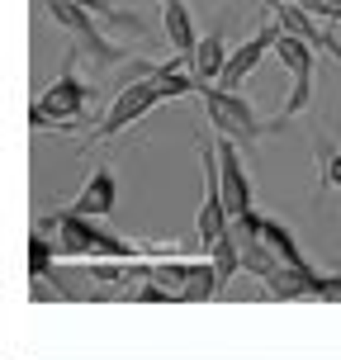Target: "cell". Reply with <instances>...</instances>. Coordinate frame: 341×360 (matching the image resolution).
<instances>
[{
	"mask_svg": "<svg viewBox=\"0 0 341 360\" xmlns=\"http://www.w3.org/2000/svg\"><path fill=\"white\" fill-rule=\"evenodd\" d=\"M38 233H53L57 237V256H86V261H138V256H176L180 247H138L128 237H114L100 228V218H81L72 209L62 214H43L38 218Z\"/></svg>",
	"mask_w": 341,
	"mask_h": 360,
	"instance_id": "cell-1",
	"label": "cell"
},
{
	"mask_svg": "<svg viewBox=\"0 0 341 360\" xmlns=\"http://www.w3.org/2000/svg\"><path fill=\"white\" fill-rule=\"evenodd\" d=\"M199 105H204V114H209V124H214L218 138H233L237 147H252V143H261V138H270V133H285L280 119H270V124H266V119L252 109V100L237 95V90L204 86V90H199Z\"/></svg>",
	"mask_w": 341,
	"mask_h": 360,
	"instance_id": "cell-2",
	"label": "cell"
},
{
	"mask_svg": "<svg viewBox=\"0 0 341 360\" xmlns=\"http://www.w3.org/2000/svg\"><path fill=\"white\" fill-rule=\"evenodd\" d=\"M90 100H95V95H90L86 81L76 72H62L53 86L29 105V128H38V133H76V128L86 124Z\"/></svg>",
	"mask_w": 341,
	"mask_h": 360,
	"instance_id": "cell-3",
	"label": "cell"
},
{
	"mask_svg": "<svg viewBox=\"0 0 341 360\" xmlns=\"http://www.w3.org/2000/svg\"><path fill=\"white\" fill-rule=\"evenodd\" d=\"M38 5L48 10V19H53L62 34H72L76 57H90L100 72H109V67H119V62H124V48H119V43H109V38L100 34V19L90 15L81 0H38Z\"/></svg>",
	"mask_w": 341,
	"mask_h": 360,
	"instance_id": "cell-4",
	"label": "cell"
},
{
	"mask_svg": "<svg viewBox=\"0 0 341 360\" xmlns=\"http://www.w3.org/2000/svg\"><path fill=\"white\" fill-rule=\"evenodd\" d=\"M199 162H204V204H199V218H195V237H199V252L209 256L218 242L233 237V214H228V199H223L218 147L214 143H199Z\"/></svg>",
	"mask_w": 341,
	"mask_h": 360,
	"instance_id": "cell-5",
	"label": "cell"
},
{
	"mask_svg": "<svg viewBox=\"0 0 341 360\" xmlns=\"http://www.w3.org/2000/svg\"><path fill=\"white\" fill-rule=\"evenodd\" d=\"M162 100H166V95L157 90V81H152V76H138V81H128V86L119 90L114 100H109L105 119L95 124V133H90V138H95V143H109V138H119L124 128H133L138 119H147V114L162 105Z\"/></svg>",
	"mask_w": 341,
	"mask_h": 360,
	"instance_id": "cell-6",
	"label": "cell"
},
{
	"mask_svg": "<svg viewBox=\"0 0 341 360\" xmlns=\"http://www.w3.org/2000/svg\"><path fill=\"white\" fill-rule=\"evenodd\" d=\"M275 57L285 62L289 72V100H285V114H280V124H289L294 114H304L308 105H313V72H318V48L308 43V38L299 34H280V43H275Z\"/></svg>",
	"mask_w": 341,
	"mask_h": 360,
	"instance_id": "cell-7",
	"label": "cell"
},
{
	"mask_svg": "<svg viewBox=\"0 0 341 360\" xmlns=\"http://www.w3.org/2000/svg\"><path fill=\"white\" fill-rule=\"evenodd\" d=\"M218 147V176H223V199H228V214L233 218H247L256 214V195H252V176L237 157V143L233 138H214Z\"/></svg>",
	"mask_w": 341,
	"mask_h": 360,
	"instance_id": "cell-8",
	"label": "cell"
},
{
	"mask_svg": "<svg viewBox=\"0 0 341 360\" xmlns=\"http://www.w3.org/2000/svg\"><path fill=\"white\" fill-rule=\"evenodd\" d=\"M266 10H270V19L285 29V34H299V38H308L318 53H327L332 62H341V38L332 34V24H323V19H313L304 10V5H280V0H266Z\"/></svg>",
	"mask_w": 341,
	"mask_h": 360,
	"instance_id": "cell-9",
	"label": "cell"
},
{
	"mask_svg": "<svg viewBox=\"0 0 341 360\" xmlns=\"http://www.w3.org/2000/svg\"><path fill=\"white\" fill-rule=\"evenodd\" d=\"M280 34H285V29H280L275 19H270V24H261V29H256V34L247 38V43H242L233 57H228V67H223V81H218V86H223V90H242V81H247V76L261 67V57L275 53Z\"/></svg>",
	"mask_w": 341,
	"mask_h": 360,
	"instance_id": "cell-10",
	"label": "cell"
},
{
	"mask_svg": "<svg viewBox=\"0 0 341 360\" xmlns=\"http://www.w3.org/2000/svg\"><path fill=\"white\" fill-rule=\"evenodd\" d=\"M114 204H119V180H114L109 166H95V171L86 176V185H81V195L72 199V214L109 218V214H114Z\"/></svg>",
	"mask_w": 341,
	"mask_h": 360,
	"instance_id": "cell-11",
	"label": "cell"
},
{
	"mask_svg": "<svg viewBox=\"0 0 341 360\" xmlns=\"http://www.w3.org/2000/svg\"><path fill=\"white\" fill-rule=\"evenodd\" d=\"M228 57H233V53H228V43H223V29H214V34L199 38L195 57H190L199 86H218V81H223V67H228Z\"/></svg>",
	"mask_w": 341,
	"mask_h": 360,
	"instance_id": "cell-12",
	"label": "cell"
},
{
	"mask_svg": "<svg viewBox=\"0 0 341 360\" xmlns=\"http://www.w3.org/2000/svg\"><path fill=\"white\" fill-rule=\"evenodd\" d=\"M162 29H166V38H171L176 57H195L199 38H195V19L185 10V0H162Z\"/></svg>",
	"mask_w": 341,
	"mask_h": 360,
	"instance_id": "cell-13",
	"label": "cell"
},
{
	"mask_svg": "<svg viewBox=\"0 0 341 360\" xmlns=\"http://www.w3.org/2000/svg\"><path fill=\"white\" fill-rule=\"evenodd\" d=\"M261 237H266L270 247H275V256L285 261V266H294V270H313L304 261V252H299V242H294V233H289L285 223H275V218H266V228H261Z\"/></svg>",
	"mask_w": 341,
	"mask_h": 360,
	"instance_id": "cell-14",
	"label": "cell"
},
{
	"mask_svg": "<svg viewBox=\"0 0 341 360\" xmlns=\"http://www.w3.org/2000/svg\"><path fill=\"white\" fill-rule=\"evenodd\" d=\"M57 261H62V256H57V242H48L43 233L29 237V280H43V275H53Z\"/></svg>",
	"mask_w": 341,
	"mask_h": 360,
	"instance_id": "cell-15",
	"label": "cell"
},
{
	"mask_svg": "<svg viewBox=\"0 0 341 360\" xmlns=\"http://www.w3.org/2000/svg\"><path fill=\"white\" fill-rule=\"evenodd\" d=\"M299 5L323 24H341V0H299Z\"/></svg>",
	"mask_w": 341,
	"mask_h": 360,
	"instance_id": "cell-16",
	"label": "cell"
},
{
	"mask_svg": "<svg viewBox=\"0 0 341 360\" xmlns=\"http://www.w3.org/2000/svg\"><path fill=\"white\" fill-rule=\"evenodd\" d=\"M313 299H332V304H341V275H318Z\"/></svg>",
	"mask_w": 341,
	"mask_h": 360,
	"instance_id": "cell-17",
	"label": "cell"
},
{
	"mask_svg": "<svg viewBox=\"0 0 341 360\" xmlns=\"http://www.w3.org/2000/svg\"><path fill=\"white\" fill-rule=\"evenodd\" d=\"M323 185H337V190H341V152L323 166Z\"/></svg>",
	"mask_w": 341,
	"mask_h": 360,
	"instance_id": "cell-18",
	"label": "cell"
},
{
	"mask_svg": "<svg viewBox=\"0 0 341 360\" xmlns=\"http://www.w3.org/2000/svg\"><path fill=\"white\" fill-rule=\"evenodd\" d=\"M280 5H299V0H280Z\"/></svg>",
	"mask_w": 341,
	"mask_h": 360,
	"instance_id": "cell-19",
	"label": "cell"
}]
</instances>
